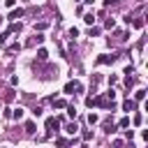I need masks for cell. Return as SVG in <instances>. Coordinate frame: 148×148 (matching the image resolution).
Masks as SVG:
<instances>
[{
  "mask_svg": "<svg viewBox=\"0 0 148 148\" xmlns=\"http://www.w3.org/2000/svg\"><path fill=\"white\" fill-rule=\"evenodd\" d=\"M72 92H83V86L79 81H67L65 83V95H72Z\"/></svg>",
  "mask_w": 148,
  "mask_h": 148,
  "instance_id": "obj_1",
  "label": "cell"
},
{
  "mask_svg": "<svg viewBox=\"0 0 148 148\" xmlns=\"http://www.w3.org/2000/svg\"><path fill=\"white\" fill-rule=\"evenodd\" d=\"M60 127V120H58V116H51V118H46V136H51L53 134V130H58Z\"/></svg>",
  "mask_w": 148,
  "mask_h": 148,
  "instance_id": "obj_2",
  "label": "cell"
},
{
  "mask_svg": "<svg viewBox=\"0 0 148 148\" xmlns=\"http://www.w3.org/2000/svg\"><path fill=\"white\" fill-rule=\"evenodd\" d=\"M23 14H25V12H23L21 7H18V9H16V7H12V12L7 14V21H16V18H21Z\"/></svg>",
  "mask_w": 148,
  "mask_h": 148,
  "instance_id": "obj_3",
  "label": "cell"
},
{
  "mask_svg": "<svg viewBox=\"0 0 148 148\" xmlns=\"http://www.w3.org/2000/svg\"><path fill=\"white\" fill-rule=\"evenodd\" d=\"M113 60H116V56H97V65H113Z\"/></svg>",
  "mask_w": 148,
  "mask_h": 148,
  "instance_id": "obj_4",
  "label": "cell"
},
{
  "mask_svg": "<svg viewBox=\"0 0 148 148\" xmlns=\"http://www.w3.org/2000/svg\"><path fill=\"white\" fill-rule=\"evenodd\" d=\"M123 109H125V111H136V102H134V99H130V97H127V99H125V102H123Z\"/></svg>",
  "mask_w": 148,
  "mask_h": 148,
  "instance_id": "obj_5",
  "label": "cell"
},
{
  "mask_svg": "<svg viewBox=\"0 0 148 148\" xmlns=\"http://www.w3.org/2000/svg\"><path fill=\"white\" fill-rule=\"evenodd\" d=\"M56 146H58V148H67V146H72V141L65 139V136H58V139H56Z\"/></svg>",
  "mask_w": 148,
  "mask_h": 148,
  "instance_id": "obj_6",
  "label": "cell"
},
{
  "mask_svg": "<svg viewBox=\"0 0 148 148\" xmlns=\"http://www.w3.org/2000/svg\"><path fill=\"white\" fill-rule=\"evenodd\" d=\"M37 60H39V62H46V60H49V51H46V49H39V51H37Z\"/></svg>",
  "mask_w": 148,
  "mask_h": 148,
  "instance_id": "obj_7",
  "label": "cell"
},
{
  "mask_svg": "<svg viewBox=\"0 0 148 148\" xmlns=\"http://www.w3.org/2000/svg\"><path fill=\"white\" fill-rule=\"evenodd\" d=\"M65 132H67V134H76V132H79L76 123H65Z\"/></svg>",
  "mask_w": 148,
  "mask_h": 148,
  "instance_id": "obj_8",
  "label": "cell"
},
{
  "mask_svg": "<svg viewBox=\"0 0 148 148\" xmlns=\"http://www.w3.org/2000/svg\"><path fill=\"white\" fill-rule=\"evenodd\" d=\"M143 99H146V90H143V88H139V90L134 92V102H143Z\"/></svg>",
  "mask_w": 148,
  "mask_h": 148,
  "instance_id": "obj_9",
  "label": "cell"
},
{
  "mask_svg": "<svg viewBox=\"0 0 148 148\" xmlns=\"http://www.w3.org/2000/svg\"><path fill=\"white\" fill-rule=\"evenodd\" d=\"M12 118H14V120H21V118H23V109H21V106L12 109Z\"/></svg>",
  "mask_w": 148,
  "mask_h": 148,
  "instance_id": "obj_10",
  "label": "cell"
},
{
  "mask_svg": "<svg viewBox=\"0 0 148 148\" xmlns=\"http://www.w3.org/2000/svg\"><path fill=\"white\" fill-rule=\"evenodd\" d=\"M16 51H21V44H18V42H14V44L7 46V53H16Z\"/></svg>",
  "mask_w": 148,
  "mask_h": 148,
  "instance_id": "obj_11",
  "label": "cell"
},
{
  "mask_svg": "<svg viewBox=\"0 0 148 148\" xmlns=\"http://www.w3.org/2000/svg\"><path fill=\"white\" fill-rule=\"evenodd\" d=\"M130 23H132L134 28H143V18H141V16H136V18H132Z\"/></svg>",
  "mask_w": 148,
  "mask_h": 148,
  "instance_id": "obj_12",
  "label": "cell"
},
{
  "mask_svg": "<svg viewBox=\"0 0 148 148\" xmlns=\"http://www.w3.org/2000/svg\"><path fill=\"white\" fill-rule=\"evenodd\" d=\"M118 127L127 130V127H130V118H127V116H125V118H120V120H118Z\"/></svg>",
  "mask_w": 148,
  "mask_h": 148,
  "instance_id": "obj_13",
  "label": "cell"
},
{
  "mask_svg": "<svg viewBox=\"0 0 148 148\" xmlns=\"http://www.w3.org/2000/svg\"><path fill=\"white\" fill-rule=\"evenodd\" d=\"M53 106H56V109H65L67 102H65V99H53Z\"/></svg>",
  "mask_w": 148,
  "mask_h": 148,
  "instance_id": "obj_14",
  "label": "cell"
},
{
  "mask_svg": "<svg viewBox=\"0 0 148 148\" xmlns=\"http://www.w3.org/2000/svg\"><path fill=\"white\" fill-rule=\"evenodd\" d=\"M25 132H28V134H35V123H32V120L25 123Z\"/></svg>",
  "mask_w": 148,
  "mask_h": 148,
  "instance_id": "obj_15",
  "label": "cell"
},
{
  "mask_svg": "<svg viewBox=\"0 0 148 148\" xmlns=\"http://www.w3.org/2000/svg\"><path fill=\"white\" fill-rule=\"evenodd\" d=\"M42 42H44V35H42V32H37V35L32 37V44H42Z\"/></svg>",
  "mask_w": 148,
  "mask_h": 148,
  "instance_id": "obj_16",
  "label": "cell"
},
{
  "mask_svg": "<svg viewBox=\"0 0 148 148\" xmlns=\"http://www.w3.org/2000/svg\"><path fill=\"white\" fill-rule=\"evenodd\" d=\"M65 109H67V116H69V118H74V116H76V109H74L72 104H67Z\"/></svg>",
  "mask_w": 148,
  "mask_h": 148,
  "instance_id": "obj_17",
  "label": "cell"
},
{
  "mask_svg": "<svg viewBox=\"0 0 148 148\" xmlns=\"http://www.w3.org/2000/svg\"><path fill=\"white\" fill-rule=\"evenodd\" d=\"M9 35H12L9 30H5V32H0V46H2L5 42H7V37H9Z\"/></svg>",
  "mask_w": 148,
  "mask_h": 148,
  "instance_id": "obj_18",
  "label": "cell"
},
{
  "mask_svg": "<svg viewBox=\"0 0 148 148\" xmlns=\"http://www.w3.org/2000/svg\"><path fill=\"white\" fill-rule=\"evenodd\" d=\"M83 21H86V23H88V25H92V21H95V18H92V12H88V14H86V16H83Z\"/></svg>",
  "mask_w": 148,
  "mask_h": 148,
  "instance_id": "obj_19",
  "label": "cell"
},
{
  "mask_svg": "<svg viewBox=\"0 0 148 148\" xmlns=\"http://www.w3.org/2000/svg\"><path fill=\"white\" fill-rule=\"evenodd\" d=\"M9 32H21V23H12L9 25Z\"/></svg>",
  "mask_w": 148,
  "mask_h": 148,
  "instance_id": "obj_20",
  "label": "cell"
},
{
  "mask_svg": "<svg viewBox=\"0 0 148 148\" xmlns=\"http://www.w3.org/2000/svg\"><path fill=\"white\" fill-rule=\"evenodd\" d=\"M14 97H16V95H14V90H7V92H5V102H12Z\"/></svg>",
  "mask_w": 148,
  "mask_h": 148,
  "instance_id": "obj_21",
  "label": "cell"
},
{
  "mask_svg": "<svg viewBox=\"0 0 148 148\" xmlns=\"http://www.w3.org/2000/svg\"><path fill=\"white\" fill-rule=\"evenodd\" d=\"M97 120H99V118H97V113H88V123H90V125H95Z\"/></svg>",
  "mask_w": 148,
  "mask_h": 148,
  "instance_id": "obj_22",
  "label": "cell"
},
{
  "mask_svg": "<svg viewBox=\"0 0 148 148\" xmlns=\"http://www.w3.org/2000/svg\"><path fill=\"white\" fill-rule=\"evenodd\" d=\"M81 136H83V141H90V139H92V132H90V130H83Z\"/></svg>",
  "mask_w": 148,
  "mask_h": 148,
  "instance_id": "obj_23",
  "label": "cell"
},
{
  "mask_svg": "<svg viewBox=\"0 0 148 148\" xmlns=\"http://www.w3.org/2000/svg\"><path fill=\"white\" fill-rule=\"evenodd\" d=\"M88 35H90V37H97V35H99V28H97V25H95V28H90V30H88Z\"/></svg>",
  "mask_w": 148,
  "mask_h": 148,
  "instance_id": "obj_24",
  "label": "cell"
},
{
  "mask_svg": "<svg viewBox=\"0 0 148 148\" xmlns=\"http://www.w3.org/2000/svg\"><path fill=\"white\" fill-rule=\"evenodd\" d=\"M141 120H143V116H141V113H136V116L132 118V123H134V125H141Z\"/></svg>",
  "mask_w": 148,
  "mask_h": 148,
  "instance_id": "obj_25",
  "label": "cell"
},
{
  "mask_svg": "<svg viewBox=\"0 0 148 148\" xmlns=\"http://www.w3.org/2000/svg\"><path fill=\"white\" fill-rule=\"evenodd\" d=\"M2 118H12V109H2Z\"/></svg>",
  "mask_w": 148,
  "mask_h": 148,
  "instance_id": "obj_26",
  "label": "cell"
},
{
  "mask_svg": "<svg viewBox=\"0 0 148 148\" xmlns=\"http://www.w3.org/2000/svg\"><path fill=\"white\" fill-rule=\"evenodd\" d=\"M113 25H116V21H113V18H109V21H106V28H109V30H113Z\"/></svg>",
  "mask_w": 148,
  "mask_h": 148,
  "instance_id": "obj_27",
  "label": "cell"
},
{
  "mask_svg": "<svg viewBox=\"0 0 148 148\" xmlns=\"http://www.w3.org/2000/svg\"><path fill=\"white\" fill-rule=\"evenodd\" d=\"M76 35H79V30H76V28H69V37H72V39H74V37H76Z\"/></svg>",
  "mask_w": 148,
  "mask_h": 148,
  "instance_id": "obj_28",
  "label": "cell"
},
{
  "mask_svg": "<svg viewBox=\"0 0 148 148\" xmlns=\"http://www.w3.org/2000/svg\"><path fill=\"white\" fill-rule=\"evenodd\" d=\"M32 116H35V118H39V116H42V109H39V106H37V109H32Z\"/></svg>",
  "mask_w": 148,
  "mask_h": 148,
  "instance_id": "obj_29",
  "label": "cell"
},
{
  "mask_svg": "<svg viewBox=\"0 0 148 148\" xmlns=\"http://www.w3.org/2000/svg\"><path fill=\"white\" fill-rule=\"evenodd\" d=\"M125 136H127V139L132 141V139H134V132H132V130H125Z\"/></svg>",
  "mask_w": 148,
  "mask_h": 148,
  "instance_id": "obj_30",
  "label": "cell"
},
{
  "mask_svg": "<svg viewBox=\"0 0 148 148\" xmlns=\"http://www.w3.org/2000/svg\"><path fill=\"white\" fill-rule=\"evenodd\" d=\"M5 5H7V7H9V9H12V7H14V5H16V0H5Z\"/></svg>",
  "mask_w": 148,
  "mask_h": 148,
  "instance_id": "obj_31",
  "label": "cell"
},
{
  "mask_svg": "<svg viewBox=\"0 0 148 148\" xmlns=\"http://www.w3.org/2000/svg\"><path fill=\"white\" fill-rule=\"evenodd\" d=\"M111 2H113V0H104V5H111Z\"/></svg>",
  "mask_w": 148,
  "mask_h": 148,
  "instance_id": "obj_32",
  "label": "cell"
},
{
  "mask_svg": "<svg viewBox=\"0 0 148 148\" xmlns=\"http://www.w3.org/2000/svg\"><path fill=\"white\" fill-rule=\"evenodd\" d=\"M83 2H88V5H92V2H95V0H83Z\"/></svg>",
  "mask_w": 148,
  "mask_h": 148,
  "instance_id": "obj_33",
  "label": "cell"
},
{
  "mask_svg": "<svg viewBox=\"0 0 148 148\" xmlns=\"http://www.w3.org/2000/svg\"><path fill=\"white\" fill-rule=\"evenodd\" d=\"M74 2H81V0H74Z\"/></svg>",
  "mask_w": 148,
  "mask_h": 148,
  "instance_id": "obj_34",
  "label": "cell"
},
{
  "mask_svg": "<svg viewBox=\"0 0 148 148\" xmlns=\"http://www.w3.org/2000/svg\"><path fill=\"white\" fill-rule=\"evenodd\" d=\"M81 148H88V146H81Z\"/></svg>",
  "mask_w": 148,
  "mask_h": 148,
  "instance_id": "obj_35",
  "label": "cell"
},
{
  "mask_svg": "<svg viewBox=\"0 0 148 148\" xmlns=\"http://www.w3.org/2000/svg\"><path fill=\"white\" fill-rule=\"evenodd\" d=\"M0 25H2V18H0Z\"/></svg>",
  "mask_w": 148,
  "mask_h": 148,
  "instance_id": "obj_36",
  "label": "cell"
},
{
  "mask_svg": "<svg viewBox=\"0 0 148 148\" xmlns=\"http://www.w3.org/2000/svg\"><path fill=\"white\" fill-rule=\"evenodd\" d=\"M0 148H5V146H0Z\"/></svg>",
  "mask_w": 148,
  "mask_h": 148,
  "instance_id": "obj_37",
  "label": "cell"
},
{
  "mask_svg": "<svg viewBox=\"0 0 148 148\" xmlns=\"http://www.w3.org/2000/svg\"><path fill=\"white\" fill-rule=\"evenodd\" d=\"M0 113H2V111H0Z\"/></svg>",
  "mask_w": 148,
  "mask_h": 148,
  "instance_id": "obj_38",
  "label": "cell"
}]
</instances>
